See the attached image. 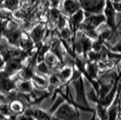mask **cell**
Listing matches in <instances>:
<instances>
[{
  "label": "cell",
  "mask_w": 121,
  "mask_h": 120,
  "mask_svg": "<svg viewBox=\"0 0 121 120\" xmlns=\"http://www.w3.org/2000/svg\"><path fill=\"white\" fill-rule=\"evenodd\" d=\"M43 33H44L43 27H42L41 25H38V26H37L36 28H35L34 31H33V33H32V37H33V39L35 41V42H38V41H40L41 39L43 38Z\"/></svg>",
  "instance_id": "8"
},
{
  "label": "cell",
  "mask_w": 121,
  "mask_h": 120,
  "mask_svg": "<svg viewBox=\"0 0 121 120\" xmlns=\"http://www.w3.org/2000/svg\"><path fill=\"white\" fill-rule=\"evenodd\" d=\"M77 111H78V118L79 119H92V118H94L95 111L91 108L77 107Z\"/></svg>",
  "instance_id": "5"
},
{
  "label": "cell",
  "mask_w": 121,
  "mask_h": 120,
  "mask_svg": "<svg viewBox=\"0 0 121 120\" xmlns=\"http://www.w3.org/2000/svg\"><path fill=\"white\" fill-rule=\"evenodd\" d=\"M119 80H120V81H121V77H120V78H119Z\"/></svg>",
  "instance_id": "19"
},
{
  "label": "cell",
  "mask_w": 121,
  "mask_h": 120,
  "mask_svg": "<svg viewBox=\"0 0 121 120\" xmlns=\"http://www.w3.org/2000/svg\"><path fill=\"white\" fill-rule=\"evenodd\" d=\"M37 70H38V72H40L42 74H48L49 71H50V67L48 66V64L46 63L45 61H43L41 62L40 64L37 67Z\"/></svg>",
  "instance_id": "9"
},
{
  "label": "cell",
  "mask_w": 121,
  "mask_h": 120,
  "mask_svg": "<svg viewBox=\"0 0 121 120\" xmlns=\"http://www.w3.org/2000/svg\"><path fill=\"white\" fill-rule=\"evenodd\" d=\"M1 65H2V60H0V66H1Z\"/></svg>",
  "instance_id": "18"
},
{
  "label": "cell",
  "mask_w": 121,
  "mask_h": 120,
  "mask_svg": "<svg viewBox=\"0 0 121 120\" xmlns=\"http://www.w3.org/2000/svg\"><path fill=\"white\" fill-rule=\"evenodd\" d=\"M12 107H13V109L15 110V111H20L23 108V107L21 106V104L19 102H15L13 104V106H12Z\"/></svg>",
  "instance_id": "15"
},
{
  "label": "cell",
  "mask_w": 121,
  "mask_h": 120,
  "mask_svg": "<svg viewBox=\"0 0 121 120\" xmlns=\"http://www.w3.org/2000/svg\"><path fill=\"white\" fill-rule=\"evenodd\" d=\"M64 101H65L64 96L60 94V93H58L55 96V99L52 101V104H51L50 107H49V112L50 113H53Z\"/></svg>",
  "instance_id": "7"
},
{
  "label": "cell",
  "mask_w": 121,
  "mask_h": 120,
  "mask_svg": "<svg viewBox=\"0 0 121 120\" xmlns=\"http://www.w3.org/2000/svg\"><path fill=\"white\" fill-rule=\"evenodd\" d=\"M21 89L24 91H30L32 90V86L30 82H24L21 84Z\"/></svg>",
  "instance_id": "13"
},
{
  "label": "cell",
  "mask_w": 121,
  "mask_h": 120,
  "mask_svg": "<svg viewBox=\"0 0 121 120\" xmlns=\"http://www.w3.org/2000/svg\"><path fill=\"white\" fill-rule=\"evenodd\" d=\"M56 23H57L58 29H59V30H61L62 28H64L66 25H67L68 21H67V19H66L63 15L60 14V15L58 17V19H57V21H56Z\"/></svg>",
  "instance_id": "11"
},
{
  "label": "cell",
  "mask_w": 121,
  "mask_h": 120,
  "mask_svg": "<svg viewBox=\"0 0 121 120\" xmlns=\"http://www.w3.org/2000/svg\"><path fill=\"white\" fill-rule=\"evenodd\" d=\"M85 19V11L82 8H79L71 15H70V25L72 30H76L80 27L81 24Z\"/></svg>",
  "instance_id": "3"
},
{
  "label": "cell",
  "mask_w": 121,
  "mask_h": 120,
  "mask_svg": "<svg viewBox=\"0 0 121 120\" xmlns=\"http://www.w3.org/2000/svg\"><path fill=\"white\" fill-rule=\"evenodd\" d=\"M81 80H82L84 95H85V99L87 100L88 106H89V107L91 109L95 110L98 104H99L98 91H97L96 88L93 85L92 81L85 74L81 73Z\"/></svg>",
  "instance_id": "1"
},
{
  "label": "cell",
  "mask_w": 121,
  "mask_h": 120,
  "mask_svg": "<svg viewBox=\"0 0 121 120\" xmlns=\"http://www.w3.org/2000/svg\"><path fill=\"white\" fill-rule=\"evenodd\" d=\"M6 4L8 5L10 8H14L15 5H17V0H8Z\"/></svg>",
  "instance_id": "16"
},
{
  "label": "cell",
  "mask_w": 121,
  "mask_h": 120,
  "mask_svg": "<svg viewBox=\"0 0 121 120\" xmlns=\"http://www.w3.org/2000/svg\"><path fill=\"white\" fill-rule=\"evenodd\" d=\"M114 22H115V26L121 23V12H116L115 13Z\"/></svg>",
  "instance_id": "14"
},
{
  "label": "cell",
  "mask_w": 121,
  "mask_h": 120,
  "mask_svg": "<svg viewBox=\"0 0 121 120\" xmlns=\"http://www.w3.org/2000/svg\"><path fill=\"white\" fill-rule=\"evenodd\" d=\"M35 117L36 118H40V119H43V118H50V116H48V113H45L44 111L41 109H36L32 113Z\"/></svg>",
  "instance_id": "10"
},
{
  "label": "cell",
  "mask_w": 121,
  "mask_h": 120,
  "mask_svg": "<svg viewBox=\"0 0 121 120\" xmlns=\"http://www.w3.org/2000/svg\"><path fill=\"white\" fill-rule=\"evenodd\" d=\"M73 69L71 66L66 65L65 67H63L61 70H60L58 75L60 76V80L62 82L64 81H68V80H71L73 75Z\"/></svg>",
  "instance_id": "6"
},
{
  "label": "cell",
  "mask_w": 121,
  "mask_h": 120,
  "mask_svg": "<svg viewBox=\"0 0 121 120\" xmlns=\"http://www.w3.org/2000/svg\"><path fill=\"white\" fill-rule=\"evenodd\" d=\"M79 8H81V5L77 0H64L62 3V11L67 16L71 15Z\"/></svg>",
  "instance_id": "4"
},
{
  "label": "cell",
  "mask_w": 121,
  "mask_h": 120,
  "mask_svg": "<svg viewBox=\"0 0 121 120\" xmlns=\"http://www.w3.org/2000/svg\"><path fill=\"white\" fill-rule=\"evenodd\" d=\"M54 117L60 119H75L78 118L77 107L64 101L61 105L54 111Z\"/></svg>",
  "instance_id": "2"
},
{
  "label": "cell",
  "mask_w": 121,
  "mask_h": 120,
  "mask_svg": "<svg viewBox=\"0 0 121 120\" xmlns=\"http://www.w3.org/2000/svg\"><path fill=\"white\" fill-rule=\"evenodd\" d=\"M35 80L36 84H38V85L40 86H46L47 85V81H46L43 78H42V77H35Z\"/></svg>",
  "instance_id": "12"
},
{
  "label": "cell",
  "mask_w": 121,
  "mask_h": 120,
  "mask_svg": "<svg viewBox=\"0 0 121 120\" xmlns=\"http://www.w3.org/2000/svg\"><path fill=\"white\" fill-rule=\"evenodd\" d=\"M119 109H120V112H121V103H120V105H119Z\"/></svg>",
  "instance_id": "17"
}]
</instances>
